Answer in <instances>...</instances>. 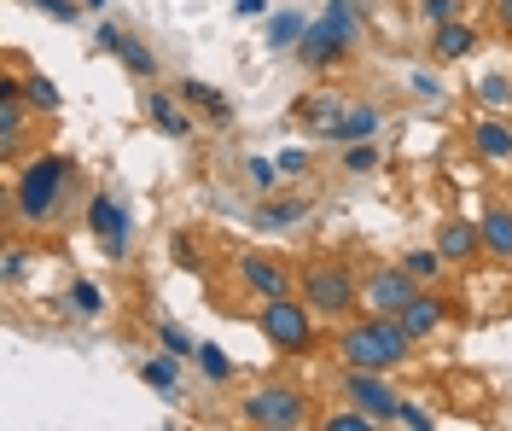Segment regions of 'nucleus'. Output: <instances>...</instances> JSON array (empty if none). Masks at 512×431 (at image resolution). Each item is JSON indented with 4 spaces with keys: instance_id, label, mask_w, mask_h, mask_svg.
<instances>
[{
    "instance_id": "nucleus-1",
    "label": "nucleus",
    "mask_w": 512,
    "mask_h": 431,
    "mask_svg": "<svg viewBox=\"0 0 512 431\" xmlns=\"http://www.w3.org/2000/svg\"><path fill=\"white\" fill-rule=\"evenodd\" d=\"M70 193H76V158L41 152V158H30V164L18 169V181H12V222H18V228H47V222H59Z\"/></svg>"
},
{
    "instance_id": "nucleus-2",
    "label": "nucleus",
    "mask_w": 512,
    "mask_h": 431,
    "mask_svg": "<svg viewBox=\"0 0 512 431\" xmlns=\"http://www.w3.org/2000/svg\"><path fill=\"white\" fill-rule=\"evenodd\" d=\"M408 356H414V338H408V327L396 315H367V321L338 332V362L344 367L396 373V367H408Z\"/></svg>"
},
{
    "instance_id": "nucleus-3",
    "label": "nucleus",
    "mask_w": 512,
    "mask_h": 431,
    "mask_svg": "<svg viewBox=\"0 0 512 431\" xmlns=\"http://www.w3.org/2000/svg\"><path fill=\"white\" fill-rule=\"evenodd\" d=\"M355 35H361V6L355 0H326L320 18H309V30L297 41V59L309 70H332L338 59H350Z\"/></svg>"
},
{
    "instance_id": "nucleus-4",
    "label": "nucleus",
    "mask_w": 512,
    "mask_h": 431,
    "mask_svg": "<svg viewBox=\"0 0 512 431\" xmlns=\"http://www.w3.org/2000/svg\"><path fill=\"white\" fill-rule=\"evenodd\" d=\"M297 298L309 303L320 321H344L355 303H361V280H355L350 263H338V257H315V263L297 274Z\"/></svg>"
},
{
    "instance_id": "nucleus-5",
    "label": "nucleus",
    "mask_w": 512,
    "mask_h": 431,
    "mask_svg": "<svg viewBox=\"0 0 512 431\" xmlns=\"http://www.w3.org/2000/svg\"><path fill=\"white\" fill-rule=\"evenodd\" d=\"M256 327H262V338L280 350V356H309L315 350V309L303 298H262V309H256Z\"/></svg>"
},
{
    "instance_id": "nucleus-6",
    "label": "nucleus",
    "mask_w": 512,
    "mask_h": 431,
    "mask_svg": "<svg viewBox=\"0 0 512 431\" xmlns=\"http://www.w3.org/2000/svg\"><path fill=\"white\" fill-rule=\"evenodd\" d=\"M239 420L262 426V431H297V426H309V397L291 391V385H262V391H251L239 402Z\"/></svg>"
},
{
    "instance_id": "nucleus-7",
    "label": "nucleus",
    "mask_w": 512,
    "mask_h": 431,
    "mask_svg": "<svg viewBox=\"0 0 512 431\" xmlns=\"http://www.w3.org/2000/svg\"><path fill=\"white\" fill-rule=\"evenodd\" d=\"M419 292H425V286H419V280H414L402 263L367 268V280H361V303H367V315H402V309H408Z\"/></svg>"
},
{
    "instance_id": "nucleus-8",
    "label": "nucleus",
    "mask_w": 512,
    "mask_h": 431,
    "mask_svg": "<svg viewBox=\"0 0 512 431\" xmlns=\"http://www.w3.org/2000/svg\"><path fill=\"white\" fill-rule=\"evenodd\" d=\"M128 228H134V216H128V204L117 199V193H94V199H88V233L105 245L111 263L128 257Z\"/></svg>"
},
{
    "instance_id": "nucleus-9",
    "label": "nucleus",
    "mask_w": 512,
    "mask_h": 431,
    "mask_svg": "<svg viewBox=\"0 0 512 431\" xmlns=\"http://www.w3.org/2000/svg\"><path fill=\"white\" fill-rule=\"evenodd\" d=\"M233 268H239V286H245L251 298H286L291 286H297L291 263L286 257H274V251H245Z\"/></svg>"
},
{
    "instance_id": "nucleus-10",
    "label": "nucleus",
    "mask_w": 512,
    "mask_h": 431,
    "mask_svg": "<svg viewBox=\"0 0 512 431\" xmlns=\"http://www.w3.org/2000/svg\"><path fill=\"white\" fill-rule=\"evenodd\" d=\"M344 397H350L355 408H367L373 420H384V426L396 420V402H402L384 385V373H367V367H344Z\"/></svg>"
},
{
    "instance_id": "nucleus-11",
    "label": "nucleus",
    "mask_w": 512,
    "mask_h": 431,
    "mask_svg": "<svg viewBox=\"0 0 512 431\" xmlns=\"http://www.w3.org/2000/svg\"><path fill=\"white\" fill-rule=\"evenodd\" d=\"M472 152H478L483 164H495V169L512 164V123H507V111H489V117L472 123Z\"/></svg>"
},
{
    "instance_id": "nucleus-12",
    "label": "nucleus",
    "mask_w": 512,
    "mask_h": 431,
    "mask_svg": "<svg viewBox=\"0 0 512 431\" xmlns=\"http://www.w3.org/2000/svg\"><path fill=\"white\" fill-rule=\"evenodd\" d=\"M146 123L163 134V140H187L198 123H192V111H187V100L181 94H163V88H152L146 94Z\"/></svg>"
},
{
    "instance_id": "nucleus-13",
    "label": "nucleus",
    "mask_w": 512,
    "mask_h": 431,
    "mask_svg": "<svg viewBox=\"0 0 512 431\" xmlns=\"http://www.w3.org/2000/svg\"><path fill=\"white\" fill-rule=\"evenodd\" d=\"M437 251H443L448 268H466L472 257H483V233L478 222H466V216H448L443 228H437Z\"/></svg>"
},
{
    "instance_id": "nucleus-14",
    "label": "nucleus",
    "mask_w": 512,
    "mask_h": 431,
    "mask_svg": "<svg viewBox=\"0 0 512 431\" xmlns=\"http://www.w3.org/2000/svg\"><path fill=\"white\" fill-rule=\"evenodd\" d=\"M478 233H483V257L512 268V204H489L478 216Z\"/></svg>"
},
{
    "instance_id": "nucleus-15",
    "label": "nucleus",
    "mask_w": 512,
    "mask_h": 431,
    "mask_svg": "<svg viewBox=\"0 0 512 431\" xmlns=\"http://www.w3.org/2000/svg\"><path fill=\"white\" fill-rule=\"evenodd\" d=\"M448 315H454V303H448V298H437V292H419V298L408 303V309H402L396 321L408 327V338H414V344H425V338H431V332L443 327Z\"/></svg>"
},
{
    "instance_id": "nucleus-16",
    "label": "nucleus",
    "mask_w": 512,
    "mask_h": 431,
    "mask_svg": "<svg viewBox=\"0 0 512 431\" xmlns=\"http://www.w3.org/2000/svg\"><path fill=\"white\" fill-rule=\"evenodd\" d=\"M379 129H384V111H379V105H344V117L320 134V140H332V146H355V140H373Z\"/></svg>"
},
{
    "instance_id": "nucleus-17",
    "label": "nucleus",
    "mask_w": 512,
    "mask_h": 431,
    "mask_svg": "<svg viewBox=\"0 0 512 431\" xmlns=\"http://www.w3.org/2000/svg\"><path fill=\"white\" fill-rule=\"evenodd\" d=\"M309 210H315V199H309V193H291V199H262L251 222H256L262 233H286V228H297Z\"/></svg>"
},
{
    "instance_id": "nucleus-18",
    "label": "nucleus",
    "mask_w": 512,
    "mask_h": 431,
    "mask_svg": "<svg viewBox=\"0 0 512 431\" xmlns=\"http://www.w3.org/2000/svg\"><path fill=\"white\" fill-rule=\"evenodd\" d=\"M472 47H478V30H472L466 18H448V24L431 30V59H437V65H460Z\"/></svg>"
},
{
    "instance_id": "nucleus-19",
    "label": "nucleus",
    "mask_w": 512,
    "mask_h": 431,
    "mask_svg": "<svg viewBox=\"0 0 512 431\" xmlns=\"http://www.w3.org/2000/svg\"><path fill=\"white\" fill-rule=\"evenodd\" d=\"M140 379L158 391V397L181 402V356H169V350H158L152 362H140Z\"/></svg>"
},
{
    "instance_id": "nucleus-20",
    "label": "nucleus",
    "mask_w": 512,
    "mask_h": 431,
    "mask_svg": "<svg viewBox=\"0 0 512 431\" xmlns=\"http://www.w3.org/2000/svg\"><path fill=\"white\" fill-rule=\"evenodd\" d=\"M181 100L192 105V111H204V117H216V123H227L233 117V105H227V94H216L210 82H198V76H181V88H175Z\"/></svg>"
},
{
    "instance_id": "nucleus-21",
    "label": "nucleus",
    "mask_w": 512,
    "mask_h": 431,
    "mask_svg": "<svg viewBox=\"0 0 512 431\" xmlns=\"http://www.w3.org/2000/svg\"><path fill=\"white\" fill-rule=\"evenodd\" d=\"M111 53H117V59L128 65V76H140V82H152V76H158V59H152V47H146L140 35H128V30H123Z\"/></svg>"
},
{
    "instance_id": "nucleus-22",
    "label": "nucleus",
    "mask_w": 512,
    "mask_h": 431,
    "mask_svg": "<svg viewBox=\"0 0 512 431\" xmlns=\"http://www.w3.org/2000/svg\"><path fill=\"white\" fill-rule=\"evenodd\" d=\"M303 30H309V18H303L297 6H286V12L268 18V47H274V53H291V47L303 41Z\"/></svg>"
},
{
    "instance_id": "nucleus-23",
    "label": "nucleus",
    "mask_w": 512,
    "mask_h": 431,
    "mask_svg": "<svg viewBox=\"0 0 512 431\" xmlns=\"http://www.w3.org/2000/svg\"><path fill=\"white\" fill-rule=\"evenodd\" d=\"M297 117H303L315 134H326L338 117H344V105L332 100V94H309V100H297Z\"/></svg>"
},
{
    "instance_id": "nucleus-24",
    "label": "nucleus",
    "mask_w": 512,
    "mask_h": 431,
    "mask_svg": "<svg viewBox=\"0 0 512 431\" xmlns=\"http://www.w3.org/2000/svg\"><path fill=\"white\" fill-rule=\"evenodd\" d=\"M472 94H478L483 111H512V76H501V70H483Z\"/></svg>"
},
{
    "instance_id": "nucleus-25",
    "label": "nucleus",
    "mask_w": 512,
    "mask_h": 431,
    "mask_svg": "<svg viewBox=\"0 0 512 431\" xmlns=\"http://www.w3.org/2000/svg\"><path fill=\"white\" fill-rule=\"evenodd\" d=\"M402 268L414 274L419 286H437V280L448 274V263H443V251H437V245H431V251H408V257H402Z\"/></svg>"
},
{
    "instance_id": "nucleus-26",
    "label": "nucleus",
    "mask_w": 512,
    "mask_h": 431,
    "mask_svg": "<svg viewBox=\"0 0 512 431\" xmlns=\"http://www.w3.org/2000/svg\"><path fill=\"white\" fill-rule=\"evenodd\" d=\"M64 303L82 315V321H94V315H105V292H99L94 280H70V292H64Z\"/></svg>"
},
{
    "instance_id": "nucleus-27",
    "label": "nucleus",
    "mask_w": 512,
    "mask_h": 431,
    "mask_svg": "<svg viewBox=\"0 0 512 431\" xmlns=\"http://www.w3.org/2000/svg\"><path fill=\"white\" fill-rule=\"evenodd\" d=\"M158 344L169 350V356H181V362H198V338H192L187 327H175V321H158Z\"/></svg>"
},
{
    "instance_id": "nucleus-28",
    "label": "nucleus",
    "mask_w": 512,
    "mask_h": 431,
    "mask_svg": "<svg viewBox=\"0 0 512 431\" xmlns=\"http://www.w3.org/2000/svg\"><path fill=\"white\" fill-rule=\"evenodd\" d=\"M24 100H30L35 111H47V117H53V111H59V88H53V76H41V70L24 76Z\"/></svg>"
},
{
    "instance_id": "nucleus-29",
    "label": "nucleus",
    "mask_w": 512,
    "mask_h": 431,
    "mask_svg": "<svg viewBox=\"0 0 512 431\" xmlns=\"http://www.w3.org/2000/svg\"><path fill=\"white\" fill-rule=\"evenodd\" d=\"M198 373H204L210 385H227V379H233V362H227V350H216V344H198Z\"/></svg>"
},
{
    "instance_id": "nucleus-30",
    "label": "nucleus",
    "mask_w": 512,
    "mask_h": 431,
    "mask_svg": "<svg viewBox=\"0 0 512 431\" xmlns=\"http://www.w3.org/2000/svg\"><path fill=\"white\" fill-rule=\"evenodd\" d=\"M373 426H384V420H373V414H367V408H344V414H326V420H320V431H373Z\"/></svg>"
},
{
    "instance_id": "nucleus-31",
    "label": "nucleus",
    "mask_w": 512,
    "mask_h": 431,
    "mask_svg": "<svg viewBox=\"0 0 512 431\" xmlns=\"http://www.w3.org/2000/svg\"><path fill=\"white\" fill-rule=\"evenodd\" d=\"M344 169H350V175H373V169H379V146H373V140L344 146Z\"/></svg>"
},
{
    "instance_id": "nucleus-32",
    "label": "nucleus",
    "mask_w": 512,
    "mask_h": 431,
    "mask_svg": "<svg viewBox=\"0 0 512 431\" xmlns=\"http://www.w3.org/2000/svg\"><path fill=\"white\" fill-rule=\"evenodd\" d=\"M245 175H251V187H256V193H274V187L286 181V175H280V164H274V158H245Z\"/></svg>"
},
{
    "instance_id": "nucleus-33",
    "label": "nucleus",
    "mask_w": 512,
    "mask_h": 431,
    "mask_svg": "<svg viewBox=\"0 0 512 431\" xmlns=\"http://www.w3.org/2000/svg\"><path fill=\"white\" fill-rule=\"evenodd\" d=\"M0 280H6V286H24V280H30V251H24V245H6V257H0Z\"/></svg>"
},
{
    "instance_id": "nucleus-34",
    "label": "nucleus",
    "mask_w": 512,
    "mask_h": 431,
    "mask_svg": "<svg viewBox=\"0 0 512 431\" xmlns=\"http://www.w3.org/2000/svg\"><path fill=\"white\" fill-rule=\"evenodd\" d=\"M419 18L437 30V24H448V18H460V0H419Z\"/></svg>"
},
{
    "instance_id": "nucleus-35",
    "label": "nucleus",
    "mask_w": 512,
    "mask_h": 431,
    "mask_svg": "<svg viewBox=\"0 0 512 431\" xmlns=\"http://www.w3.org/2000/svg\"><path fill=\"white\" fill-rule=\"evenodd\" d=\"M274 164H280V175H309V169H315V152H303V146H291V152H280V158H274Z\"/></svg>"
},
{
    "instance_id": "nucleus-36",
    "label": "nucleus",
    "mask_w": 512,
    "mask_h": 431,
    "mask_svg": "<svg viewBox=\"0 0 512 431\" xmlns=\"http://www.w3.org/2000/svg\"><path fill=\"white\" fill-rule=\"evenodd\" d=\"M30 6H41L53 24H76L82 18V0H30Z\"/></svg>"
},
{
    "instance_id": "nucleus-37",
    "label": "nucleus",
    "mask_w": 512,
    "mask_h": 431,
    "mask_svg": "<svg viewBox=\"0 0 512 431\" xmlns=\"http://www.w3.org/2000/svg\"><path fill=\"white\" fill-rule=\"evenodd\" d=\"M390 426H414V431H431V414H425V408H419V402H396V420H390Z\"/></svg>"
},
{
    "instance_id": "nucleus-38",
    "label": "nucleus",
    "mask_w": 512,
    "mask_h": 431,
    "mask_svg": "<svg viewBox=\"0 0 512 431\" xmlns=\"http://www.w3.org/2000/svg\"><path fill=\"white\" fill-rule=\"evenodd\" d=\"M408 82H414V94H419V100H425V105H437V100H443V82H437L431 70H414Z\"/></svg>"
},
{
    "instance_id": "nucleus-39",
    "label": "nucleus",
    "mask_w": 512,
    "mask_h": 431,
    "mask_svg": "<svg viewBox=\"0 0 512 431\" xmlns=\"http://www.w3.org/2000/svg\"><path fill=\"white\" fill-rule=\"evenodd\" d=\"M117 35H123V24H111V18H105V24H94V47H99V53H111V47H117Z\"/></svg>"
},
{
    "instance_id": "nucleus-40",
    "label": "nucleus",
    "mask_w": 512,
    "mask_h": 431,
    "mask_svg": "<svg viewBox=\"0 0 512 431\" xmlns=\"http://www.w3.org/2000/svg\"><path fill=\"white\" fill-rule=\"evenodd\" d=\"M175 263H181V268H198V245H192V239H175Z\"/></svg>"
},
{
    "instance_id": "nucleus-41",
    "label": "nucleus",
    "mask_w": 512,
    "mask_h": 431,
    "mask_svg": "<svg viewBox=\"0 0 512 431\" xmlns=\"http://www.w3.org/2000/svg\"><path fill=\"white\" fill-rule=\"evenodd\" d=\"M233 6H239L245 18H262V12H268V0H233Z\"/></svg>"
},
{
    "instance_id": "nucleus-42",
    "label": "nucleus",
    "mask_w": 512,
    "mask_h": 431,
    "mask_svg": "<svg viewBox=\"0 0 512 431\" xmlns=\"http://www.w3.org/2000/svg\"><path fill=\"white\" fill-rule=\"evenodd\" d=\"M495 18H501V30L512 35V0H495Z\"/></svg>"
},
{
    "instance_id": "nucleus-43",
    "label": "nucleus",
    "mask_w": 512,
    "mask_h": 431,
    "mask_svg": "<svg viewBox=\"0 0 512 431\" xmlns=\"http://www.w3.org/2000/svg\"><path fill=\"white\" fill-rule=\"evenodd\" d=\"M105 6H111V0H82V12H105Z\"/></svg>"
},
{
    "instance_id": "nucleus-44",
    "label": "nucleus",
    "mask_w": 512,
    "mask_h": 431,
    "mask_svg": "<svg viewBox=\"0 0 512 431\" xmlns=\"http://www.w3.org/2000/svg\"><path fill=\"white\" fill-rule=\"evenodd\" d=\"M355 6H361V18H367V12H373V0H355Z\"/></svg>"
}]
</instances>
